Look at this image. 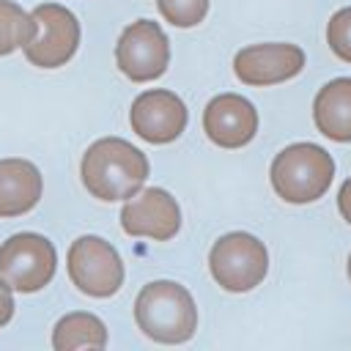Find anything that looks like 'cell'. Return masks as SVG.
<instances>
[{
    "label": "cell",
    "instance_id": "1",
    "mask_svg": "<svg viewBox=\"0 0 351 351\" xmlns=\"http://www.w3.org/2000/svg\"><path fill=\"white\" fill-rule=\"evenodd\" d=\"M80 176L85 189L99 200H129L148 178V159L140 148L121 137H101L88 145Z\"/></svg>",
    "mask_w": 351,
    "mask_h": 351
},
{
    "label": "cell",
    "instance_id": "2",
    "mask_svg": "<svg viewBox=\"0 0 351 351\" xmlns=\"http://www.w3.org/2000/svg\"><path fill=\"white\" fill-rule=\"evenodd\" d=\"M134 321L143 335L156 343H186L197 329V307L184 285L173 280H156L143 285L137 293Z\"/></svg>",
    "mask_w": 351,
    "mask_h": 351
},
{
    "label": "cell",
    "instance_id": "3",
    "mask_svg": "<svg viewBox=\"0 0 351 351\" xmlns=\"http://www.w3.org/2000/svg\"><path fill=\"white\" fill-rule=\"evenodd\" d=\"M271 186L285 203H313L326 195L335 178V159L315 143H293L271 162Z\"/></svg>",
    "mask_w": 351,
    "mask_h": 351
},
{
    "label": "cell",
    "instance_id": "4",
    "mask_svg": "<svg viewBox=\"0 0 351 351\" xmlns=\"http://www.w3.org/2000/svg\"><path fill=\"white\" fill-rule=\"evenodd\" d=\"M208 269L219 288L244 293L263 282L269 271V252L252 233H225L208 252Z\"/></svg>",
    "mask_w": 351,
    "mask_h": 351
},
{
    "label": "cell",
    "instance_id": "5",
    "mask_svg": "<svg viewBox=\"0 0 351 351\" xmlns=\"http://www.w3.org/2000/svg\"><path fill=\"white\" fill-rule=\"evenodd\" d=\"M58 266V255L49 239L38 233H16L0 244V277L19 293L41 291Z\"/></svg>",
    "mask_w": 351,
    "mask_h": 351
},
{
    "label": "cell",
    "instance_id": "6",
    "mask_svg": "<svg viewBox=\"0 0 351 351\" xmlns=\"http://www.w3.org/2000/svg\"><path fill=\"white\" fill-rule=\"evenodd\" d=\"M66 266L71 282L88 296L107 299L123 285V261L118 250L99 236H80L71 241Z\"/></svg>",
    "mask_w": 351,
    "mask_h": 351
},
{
    "label": "cell",
    "instance_id": "7",
    "mask_svg": "<svg viewBox=\"0 0 351 351\" xmlns=\"http://www.w3.org/2000/svg\"><path fill=\"white\" fill-rule=\"evenodd\" d=\"M36 36L25 47V58L38 69H58L74 58L80 47L77 16L58 3H41L33 8Z\"/></svg>",
    "mask_w": 351,
    "mask_h": 351
},
{
    "label": "cell",
    "instance_id": "8",
    "mask_svg": "<svg viewBox=\"0 0 351 351\" xmlns=\"http://www.w3.org/2000/svg\"><path fill=\"white\" fill-rule=\"evenodd\" d=\"M115 63L132 82H151L162 77L170 63V41L165 30L151 19L132 22L115 44Z\"/></svg>",
    "mask_w": 351,
    "mask_h": 351
},
{
    "label": "cell",
    "instance_id": "9",
    "mask_svg": "<svg viewBox=\"0 0 351 351\" xmlns=\"http://www.w3.org/2000/svg\"><path fill=\"white\" fill-rule=\"evenodd\" d=\"M129 123L137 137L154 145L173 143L186 129V107L173 90H143L129 110Z\"/></svg>",
    "mask_w": 351,
    "mask_h": 351
},
{
    "label": "cell",
    "instance_id": "10",
    "mask_svg": "<svg viewBox=\"0 0 351 351\" xmlns=\"http://www.w3.org/2000/svg\"><path fill=\"white\" fill-rule=\"evenodd\" d=\"M121 228L129 236H145L154 241H167L181 228V208L176 197L159 186L140 189L121 208Z\"/></svg>",
    "mask_w": 351,
    "mask_h": 351
},
{
    "label": "cell",
    "instance_id": "11",
    "mask_svg": "<svg viewBox=\"0 0 351 351\" xmlns=\"http://www.w3.org/2000/svg\"><path fill=\"white\" fill-rule=\"evenodd\" d=\"M304 69V52L296 44H252L236 52L233 71L244 85H277Z\"/></svg>",
    "mask_w": 351,
    "mask_h": 351
},
{
    "label": "cell",
    "instance_id": "12",
    "mask_svg": "<svg viewBox=\"0 0 351 351\" xmlns=\"http://www.w3.org/2000/svg\"><path fill=\"white\" fill-rule=\"evenodd\" d=\"M203 129L219 148H241L258 132V110L239 93H219L203 110Z\"/></svg>",
    "mask_w": 351,
    "mask_h": 351
},
{
    "label": "cell",
    "instance_id": "13",
    "mask_svg": "<svg viewBox=\"0 0 351 351\" xmlns=\"http://www.w3.org/2000/svg\"><path fill=\"white\" fill-rule=\"evenodd\" d=\"M41 173L27 159H0V217H22L41 200Z\"/></svg>",
    "mask_w": 351,
    "mask_h": 351
},
{
    "label": "cell",
    "instance_id": "14",
    "mask_svg": "<svg viewBox=\"0 0 351 351\" xmlns=\"http://www.w3.org/2000/svg\"><path fill=\"white\" fill-rule=\"evenodd\" d=\"M313 121L324 137L351 143V77H337L315 93Z\"/></svg>",
    "mask_w": 351,
    "mask_h": 351
},
{
    "label": "cell",
    "instance_id": "15",
    "mask_svg": "<svg viewBox=\"0 0 351 351\" xmlns=\"http://www.w3.org/2000/svg\"><path fill=\"white\" fill-rule=\"evenodd\" d=\"M107 346V326L93 313H69L52 329V348L55 351H74V348H104Z\"/></svg>",
    "mask_w": 351,
    "mask_h": 351
},
{
    "label": "cell",
    "instance_id": "16",
    "mask_svg": "<svg viewBox=\"0 0 351 351\" xmlns=\"http://www.w3.org/2000/svg\"><path fill=\"white\" fill-rule=\"evenodd\" d=\"M36 36V19L14 0H0V55H11L14 49H25Z\"/></svg>",
    "mask_w": 351,
    "mask_h": 351
},
{
    "label": "cell",
    "instance_id": "17",
    "mask_svg": "<svg viewBox=\"0 0 351 351\" xmlns=\"http://www.w3.org/2000/svg\"><path fill=\"white\" fill-rule=\"evenodd\" d=\"M156 5L173 27H195L208 11V0H156Z\"/></svg>",
    "mask_w": 351,
    "mask_h": 351
},
{
    "label": "cell",
    "instance_id": "18",
    "mask_svg": "<svg viewBox=\"0 0 351 351\" xmlns=\"http://www.w3.org/2000/svg\"><path fill=\"white\" fill-rule=\"evenodd\" d=\"M326 41H329V49L340 60L351 63V5L332 14V19L326 25Z\"/></svg>",
    "mask_w": 351,
    "mask_h": 351
},
{
    "label": "cell",
    "instance_id": "19",
    "mask_svg": "<svg viewBox=\"0 0 351 351\" xmlns=\"http://www.w3.org/2000/svg\"><path fill=\"white\" fill-rule=\"evenodd\" d=\"M14 318V293L11 285L0 277V326H5Z\"/></svg>",
    "mask_w": 351,
    "mask_h": 351
},
{
    "label": "cell",
    "instance_id": "20",
    "mask_svg": "<svg viewBox=\"0 0 351 351\" xmlns=\"http://www.w3.org/2000/svg\"><path fill=\"white\" fill-rule=\"evenodd\" d=\"M337 208H340L343 219L351 225V178L343 181V186H340V192H337Z\"/></svg>",
    "mask_w": 351,
    "mask_h": 351
},
{
    "label": "cell",
    "instance_id": "21",
    "mask_svg": "<svg viewBox=\"0 0 351 351\" xmlns=\"http://www.w3.org/2000/svg\"><path fill=\"white\" fill-rule=\"evenodd\" d=\"M348 280H351V255H348Z\"/></svg>",
    "mask_w": 351,
    "mask_h": 351
}]
</instances>
